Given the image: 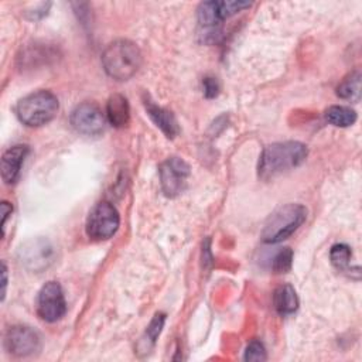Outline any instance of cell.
I'll use <instances>...</instances> for the list:
<instances>
[{"instance_id": "cell-4", "label": "cell", "mask_w": 362, "mask_h": 362, "mask_svg": "<svg viewBox=\"0 0 362 362\" xmlns=\"http://www.w3.org/2000/svg\"><path fill=\"white\" fill-rule=\"evenodd\" d=\"M58 107L57 96L49 90L41 89L21 98L16 105V115L23 124L40 127L55 117Z\"/></svg>"}, {"instance_id": "cell-16", "label": "cell", "mask_w": 362, "mask_h": 362, "mask_svg": "<svg viewBox=\"0 0 362 362\" xmlns=\"http://www.w3.org/2000/svg\"><path fill=\"white\" fill-rule=\"evenodd\" d=\"M324 116L328 123L337 127H349L356 122V112L348 106H339V105L329 106L325 110Z\"/></svg>"}, {"instance_id": "cell-18", "label": "cell", "mask_w": 362, "mask_h": 362, "mask_svg": "<svg viewBox=\"0 0 362 362\" xmlns=\"http://www.w3.org/2000/svg\"><path fill=\"white\" fill-rule=\"evenodd\" d=\"M198 21L201 25L212 27L219 24L221 16H219V6L218 1H204L198 7Z\"/></svg>"}, {"instance_id": "cell-14", "label": "cell", "mask_w": 362, "mask_h": 362, "mask_svg": "<svg viewBox=\"0 0 362 362\" xmlns=\"http://www.w3.org/2000/svg\"><path fill=\"white\" fill-rule=\"evenodd\" d=\"M273 305L280 315H290L298 308V297L290 284L279 286L273 293Z\"/></svg>"}, {"instance_id": "cell-10", "label": "cell", "mask_w": 362, "mask_h": 362, "mask_svg": "<svg viewBox=\"0 0 362 362\" xmlns=\"http://www.w3.org/2000/svg\"><path fill=\"white\" fill-rule=\"evenodd\" d=\"M54 247L48 240L35 239L24 243L20 249L21 263L34 272L47 269L54 260Z\"/></svg>"}, {"instance_id": "cell-3", "label": "cell", "mask_w": 362, "mask_h": 362, "mask_svg": "<svg viewBox=\"0 0 362 362\" xmlns=\"http://www.w3.org/2000/svg\"><path fill=\"white\" fill-rule=\"evenodd\" d=\"M307 209L301 204H286L273 211L262 229L264 243H279L290 238L305 221Z\"/></svg>"}, {"instance_id": "cell-19", "label": "cell", "mask_w": 362, "mask_h": 362, "mask_svg": "<svg viewBox=\"0 0 362 362\" xmlns=\"http://www.w3.org/2000/svg\"><path fill=\"white\" fill-rule=\"evenodd\" d=\"M351 247L345 243H337L331 247L329 250V259L331 263L338 269V270H346L351 262Z\"/></svg>"}, {"instance_id": "cell-5", "label": "cell", "mask_w": 362, "mask_h": 362, "mask_svg": "<svg viewBox=\"0 0 362 362\" xmlns=\"http://www.w3.org/2000/svg\"><path fill=\"white\" fill-rule=\"evenodd\" d=\"M120 225L117 209L107 201L96 204L86 219V235L93 240H105L112 238Z\"/></svg>"}, {"instance_id": "cell-12", "label": "cell", "mask_w": 362, "mask_h": 362, "mask_svg": "<svg viewBox=\"0 0 362 362\" xmlns=\"http://www.w3.org/2000/svg\"><path fill=\"white\" fill-rule=\"evenodd\" d=\"M27 154H28V146H25V144L13 146L3 153V156H1V178L6 184L11 185L18 180L21 165H23Z\"/></svg>"}, {"instance_id": "cell-13", "label": "cell", "mask_w": 362, "mask_h": 362, "mask_svg": "<svg viewBox=\"0 0 362 362\" xmlns=\"http://www.w3.org/2000/svg\"><path fill=\"white\" fill-rule=\"evenodd\" d=\"M106 117L109 123L117 129L126 127L130 122V107L127 99L120 95L115 93L107 99L106 103Z\"/></svg>"}, {"instance_id": "cell-1", "label": "cell", "mask_w": 362, "mask_h": 362, "mask_svg": "<svg viewBox=\"0 0 362 362\" xmlns=\"http://www.w3.org/2000/svg\"><path fill=\"white\" fill-rule=\"evenodd\" d=\"M308 150L300 141H279L269 144L260 154L257 164L259 178L269 181L277 175L290 171L307 158Z\"/></svg>"}, {"instance_id": "cell-7", "label": "cell", "mask_w": 362, "mask_h": 362, "mask_svg": "<svg viewBox=\"0 0 362 362\" xmlns=\"http://www.w3.org/2000/svg\"><path fill=\"white\" fill-rule=\"evenodd\" d=\"M189 165L180 157H170L160 164V184L165 197L174 198L180 195L189 177Z\"/></svg>"}, {"instance_id": "cell-21", "label": "cell", "mask_w": 362, "mask_h": 362, "mask_svg": "<svg viewBox=\"0 0 362 362\" xmlns=\"http://www.w3.org/2000/svg\"><path fill=\"white\" fill-rule=\"evenodd\" d=\"M219 6V16L221 20H225L245 8H249L252 6V3L249 1H235V0H228V1H218Z\"/></svg>"}, {"instance_id": "cell-22", "label": "cell", "mask_w": 362, "mask_h": 362, "mask_svg": "<svg viewBox=\"0 0 362 362\" xmlns=\"http://www.w3.org/2000/svg\"><path fill=\"white\" fill-rule=\"evenodd\" d=\"M245 361H266V349L263 344L257 339H253L247 344L245 349Z\"/></svg>"}, {"instance_id": "cell-23", "label": "cell", "mask_w": 362, "mask_h": 362, "mask_svg": "<svg viewBox=\"0 0 362 362\" xmlns=\"http://www.w3.org/2000/svg\"><path fill=\"white\" fill-rule=\"evenodd\" d=\"M202 88H204V95L208 99L216 98L219 93V89H221L218 79L214 76H205L202 81Z\"/></svg>"}, {"instance_id": "cell-8", "label": "cell", "mask_w": 362, "mask_h": 362, "mask_svg": "<svg viewBox=\"0 0 362 362\" xmlns=\"http://www.w3.org/2000/svg\"><path fill=\"white\" fill-rule=\"evenodd\" d=\"M4 346L14 356H30L41 349V338L31 327L14 325L6 332Z\"/></svg>"}, {"instance_id": "cell-9", "label": "cell", "mask_w": 362, "mask_h": 362, "mask_svg": "<svg viewBox=\"0 0 362 362\" xmlns=\"http://www.w3.org/2000/svg\"><path fill=\"white\" fill-rule=\"evenodd\" d=\"M72 127L85 136H98L103 132L106 119L100 107L93 102H83L78 105L71 113Z\"/></svg>"}, {"instance_id": "cell-6", "label": "cell", "mask_w": 362, "mask_h": 362, "mask_svg": "<svg viewBox=\"0 0 362 362\" xmlns=\"http://www.w3.org/2000/svg\"><path fill=\"white\" fill-rule=\"evenodd\" d=\"M66 303L59 283H45L37 296V314L47 322H55L64 317Z\"/></svg>"}, {"instance_id": "cell-11", "label": "cell", "mask_w": 362, "mask_h": 362, "mask_svg": "<svg viewBox=\"0 0 362 362\" xmlns=\"http://www.w3.org/2000/svg\"><path fill=\"white\" fill-rule=\"evenodd\" d=\"M143 103L146 107L147 115L154 122V124L165 134L167 139H174L180 133V127L177 123L175 116L168 109L158 106L148 95H144Z\"/></svg>"}, {"instance_id": "cell-24", "label": "cell", "mask_w": 362, "mask_h": 362, "mask_svg": "<svg viewBox=\"0 0 362 362\" xmlns=\"http://www.w3.org/2000/svg\"><path fill=\"white\" fill-rule=\"evenodd\" d=\"M11 211H13V206L8 204V202H6V201H3L1 202V229H3V233H4V228H6V221H7V218H8V215L11 214Z\"/></svg>"}, {"instance_id": "cell-2", "label": "cell", "mask_w": 362, "mask_h": 362, "mask_svg": "<svg viewBox=\"0 0 362 362\" xmlns=\"http://www.w3.org/2000/svg\"><path fill=\"white\" fill-rule=\"evenodd\" d=\"M143 61L140 48L130 40H116L110 42L102 54L105 72L116 81L130 79Z\"/></svg>"}, {"instance_id": "cell-15", "label": "cell", "mask_w": 362, "mask_h": 362, "mask_svg": "<svg viewBox=\"0 0 362 362\" xmlns=\"http://www.w3.org/2000/svg\"><path fill=\"white\" fill-rule=\"evenodd\" d=\"M337 95L341 99L358 102L361 98V72L354 71L348 74L337 86Z\"/></svg>"}, {"instance_id": "cell-20", "label": "cell", "mask_w": 362, "mask_h": 362, "mask_svg": "<svg viewBox=\"0 0 362 362\" xmlns=\"http://www.w3.org/2000/svg\"><path fill=\"white\" fill-rule=\"evenodd\" d=\"M293 263V250L290 247H284L276 253L273 257L272 269L274 273H286L291 269Z\"/></svg>"}, {"instance_id": "cell-25", "label": "cell", "mask_w": 362, "mask_h": 362, "mask_svg": "<svg viewBox=\"0 0 362 362\" xmlns=\"http://www.w3.org/2000/svg\"><path fill=\"white\" fill-rule=\"evenodd\" d=\"M1 276H3V280H1V284H3V291H1V300H4V296H6V287H7V267L6 264L3 263V270H1Z\"/></svg>"}, {"instance_id": "cell-17", "label": "cell", "mask_w": 362, "mask_h": 362, "mask_svg": "<svg viewBox=\"0 0 362 362\" xmlns=\"http://www.w3.org/2000/svg\"><path fill=\"white\" fill-rule=\"evenodd\" d=\"M164 321H165V314L163 313H157L153 320L150 321L147 329H146V334L144 337L141 338L140 341V346L143 345V351L144 352H148V349L156 344V339L158 338L163 327H164Z\"/></svg>"}]
</instances>
